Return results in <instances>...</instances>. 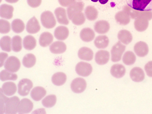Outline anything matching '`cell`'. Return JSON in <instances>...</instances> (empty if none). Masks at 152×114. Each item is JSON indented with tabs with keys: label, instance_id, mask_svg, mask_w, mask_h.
<instances>
[{
	"label": "cell",
	"instance_id": "20",
	"mask_svg": "<svg viewBox=\"0 0 152 114\" xmlns=\"http://www.w3.org/2000/svg\"><path fill=\"white\" fill-rule=\"evenodd\" d=\"M69 33L67 28L64 26H60L55 29L54 35L55 38L60 40H64L68 37Z\"/></svg>",
	"mask_w": 152,
	"mask_h": 114
},
{
	"label": "cell",
	"instance_id": "39",
	"mask_svg": "<svg viewBox=\"0 0 152 114\" xmlns=\"http://www.w3.org/2000/svg\"><path fill=\"white\" fill-rule=\"evenodd\" d=\"M22 39L18 35L14 36L12 40V50L16 52L20 51L22 49Z\"/></svg>",
	"mask_w": 152,
	"mask_h": 114
},
{
	"label": "cell",
	"instance_id": "42",
	"mask_svg": "<svg viewBox=\"0 0 152 114\" xmlns=\"http://www.w3.org/2000/svg\"><path fill=\"white\" fill-rule=\"evenodd\" d=\"M1 88L0 89V106H1V113H3L4 112V107L8 99L9 98L7 97L4 95L3 91H2Z\"/></svg>",
	"mask_w": 152,
	"mask_h": 114
},
{
	"label": "cell",
	"instance_id": "44",
	"mask_svg": "<svg viewBox=\"0 0 152 114\" xmlns=\"http://www.w3.org/2000/svg\"><path fill=\"white\" fill-rule=\"evenodd\" d=\"M60 4L64 7H68L72 5L75 2V0H58Z\"/></svg>",
	"mask_w": 152,
	"mask_h": 114
},
{
	"label": "cell",
	"instance_id": "22",
	"mask_svg": "<svg viewBox=\"0 0 152 114\" xmlns=\"http://www.w3.org/2000/svg\"><path fill=\"white\" fill-rule=\"evenodd\" d=\"M46 91L43 87L37 86L34 88L31 92V96L35 101H39L46 94Z\"/></svg>",
	"mask_w": 152,
	"mask_h": 114
},
{
	"label": "cell",
	"instance_id": "31",
	"mask_svg": "<svg viewBox=\"0 0 152 114\" xmlns=\"http://www.w3.org/2000/svg\"><path fill=\"white\" fill-rule=\"evenodd\" d=\"M36 40L33 36L29 35L24 38L23 44L24 48L28 50L34 49L36 46Z\"/></svg>",
	"mask_w": 152,
	"mask_h": 114
},
{
	"label": "cell",
	"instance_id": "6",
	"mask_svg": "<svg viewBox=\"0 0 152 114\" xmlns=\"http://www.w3.org/2000/svg\"><path fill=\"white\" fill-rule=\"evenodd\" d=\"M33 84L32 81L28 78L21 80L18 84V94L22 96H26L29 93Z\"/></svg>",
	"mask_w": 152,
	"mask_h": 114
},
{
	"label": "cell",
	"instance_id": "7",
	"mask_svg": "<svg viewBox=\"0 0 152 114\" xmlns=\"http://www.w3.org/2000/svg\"><path fill=\"white\" fill-rule=\"evenodd\" d=\"M92 67L89 63L83 62H80L76 65L75 71L79 75L83 77L89 76L92 71Z\"/></svg>",
	"mask_w": 152,
	"mask_h": 114
},
{
	"label": "cell",
	"instance_id": "40",
	"mask_svg": "<svg viewBox=\"0 0 152 114\" xmlns=\"http://www.w3.org/2000/svg\"><path fill=\"white\" fill-rule=\"evenodd\" d=\"M71 20L74 24L79 25L84 23L86 19L84 14L82 12H80L75 15Z\"/></svg>",
	"mask_w": 152,
	"mask_h": 114
},
{
	"label": "cell",
	"instance_id": "46",
	"mask_svg": "<svg viewBox=\"0 0 152 114\" xmlns=\"http://www.w3.org/2000/svg\"><path fill=\"white\" fill-rule=\"evenodd\" d=\"M0 56V67H1L3 65L4 61L8 57V54L6 53L1 52Z\"/></svg>",
	"mask_w": 152,
	"mask_h": 114
},
{
	"label": "cell",
	"instance_id": "17",
	"mask_svg": "<svg viewBox=\"0 0 152 114\" xmlns=\"http://www.w3.org/2000/svg\"><path fill=\"white\" fill-rule=\"evenodd\" d=\"M79 57L81 60L86 61H90L92 60L94 53L90 48L83 47L80 48L78 53Z\"/></svg>",
	"mask_w": 152,
	"mask_h": 114
},
{
	"label": "cell",
	"instance_id": "50",
	"mask_svg": "<svg viewBox=\"0 0 152 114\" xmlns=\"http://www.w3.org/2000/svg\"></svg>",
	"mask_w": 152,
	"mask_h": 114
},
{
	"label": "cell",
	"instance_id": "37",
	"mask_svg": "<svg viewBox=\"0 0 152 114\" xmlns=\"http://www.w3.org/2000/svg\"><path fill=\"white\" fill-rule=\"evenodd\" d=\"M56 102V97L55 95L50 94L45 97L42 101V103L45 107L49 108L53 106Z\"/></svg>",
	"mask_w": 152,
	"mask_h": 114
},
{
	"label": "cell",
	"instance_id": "29",
	"mask_svg": "<svg viewBox=\"0 0 152 114\" xmlns=\"http://www.w3.org/2000/svg\"><path fill=\"white\" fill-rule=\"evenodd\" d=\"M67 77L66 74L62 72H58L54 74L52 77V81L55 85L60 86L66 82Z\"/></svg>",
	"mask_w": 152,
	"mask_h": 114
},
{
	"label": "cell",
	"instance_id": "9",
	"mask_svg": "<svg viewBox=\"0 0 152 114\" xmlns=\"http://www.w3.org/2000/svg\"><path fill=\"white\" fill-rule=\"evenodd\" d=\"M33 107V104L30 99L23 98L20 101L18 111L20 114L28 113L30 112Z\"/></svg>",
	"mask_w": 152,
	"mask_h": 114
},
{
	"label": "cell",
	"instance_id": "30",
	"mask_svg": "<svg viewBox=\"0 0 152 114\" xmlns=\"http://www.w3.org/2000/svg\"><path fill=\"white\" fill-rule=\"evenodd\" d=\"M109 44V40L105 35H100L96 37L94 41L95 46L99 49H104Z\"/></svg>",
	"mask_w": 152,
	"mask_h": 114
},
{
	"label": "cell",
	"instance_id": "49",
	"mask_svg": "<svg viewBox=\"0 0 152 114\" xmlns=\"http://www.w3.org/2000/svg\"><path fill=\"white\" fill-rule=\"evenodd\" d=\"M92 1L94 2H96L98 0H91Z\"/></svg>",
	"mask_w": 152,
	"mask_h": 114
},
{
	"label": "cell",
	"instance_id": "16",
	"mask_svg": "<svg viewBox=\"0 0 152 114\" xmlns=\"http://www.w3.org/2000/svg\"><path fill=\"white\" fill-rule=\"evenodd\" d=\"M126 69L122 65L116 64L113 65L111 68L110 72L112 76L116 78L122 77L125 74Z\"/></svg>",
	"mask_w": 152,
	"mask_h": 114
},
{
	"label": "cell",
	"instance_id": "1",
	"mask_svg": "<svg viewBox=\"0 0 152 114\" xmlns=\"http://www.w3.org/2000/svg\"><path fill=\"white\" fill-rule=\"evenodd\" d=\"M129 7L140 11H151L152 10V0H126Z\"/></svg>",
	"mask_w": 152,
	"mask_h": 114
},
{
	"label": "cell",
	"instance_id": "21",
	"mask_svg": "<svg viewBox=\"0 0 152 114\" xmlns=\"http://www.w3.org/2000/svg\"><path fill=\"white\" fill-rule=\"evenodd\" d=\"M66 44L61 41L54 42L50 46L51 52L55 54L62 53L66 51Z\"/></svg>",
	"mask_w": 152,
	"mask_h": 114
},
{
	"label": "cell",
	"instance_id": "48",
	"mask_svg": "<svg viewBox=\"0 0 152 114\" xmlns=\"http://www.w3.org/2000/svg\"><path fill=\"white\" fill-rule=\"evenodd\" d=\"M108 0H99V2L102 4H104L106 3Z\"/></svg>",
	"mask_w": 152,
	"mask_h": 114
},
{
	"label": "cell",
	"instance_id": "23",
	"mask_svg": "<svg viewBox=\"0 0 152 114\" xmlns=\"http://www.w3.org/2000/svg\"><path fill=\"white\" fill-rule=\"evenodd\" d=\"M129 15L125 10L119 12L115 15L117 22L120 25H125L129 23L130 21Z\"/></svg>",
	"mask_w": 152,
	"mask_h": 114
},
{
	"label": "cell",
	"instance_id": "14",
	"mask_svg": "<svg viewBox=\"0 0 152 114\" xmlns=\"http://www.w3.org/2000/svg\"><path fill=\"white\" fill-rule=\"evenodd\" d=\"M40 29L39 22L35 16H34L28 21L26 26L28 32L34 34L39 32Z\"/></svg>",
	"mask_w": 152,
	"mask_h": 114
},
{
	"label": "cell",
	"instance_id": "4",
	"mask_svg": "<svg viewBox=\"0 0 152 114\" xmlns=\"http://www.w3.org/2000/svg\"><path fill=\"white\" fill-rule=\"evenodd\" d=\"M126 48V46L119 41L112 47L111 51V60L114 62L121 60L122 54Z\"/></svg>",
	"mask_w": 152,
	"mask_h": 114
},
{
	"label": "cell",
	"instance_id": "27",
	"mask_svg": "<svg viewBox=\"0 0 152 114\" xmlns=\"http://www.w3.org/2000/svg\"><path fill=\"white\" fill-rule=\"evenodd\" d=\"M53 39V37L51 33L48 32H44L40 36L39 43L42 46L45 47L50 45Z\"/></svg>",
	"mask_w": 152,
	"mask_h": 114
},
{
	"label": "cell",
	"instance_id": "45",
	"mask_svg": "<svg viewBox=\"0 0 152 114\" xmlns=\"http://www.w3.org/2000/svg\"><path fill=\"white\" fill-rule=\"evenodd\" d=\"M28 4L31 7H37L41 4L42 0H27Z\"/></svg>",
	"mask_w": 152,
	"mask_h": 114
},
{
	"label": "cell",
	"instance_id": "28",
	"mask_svg": "<svg viewBox=\"0 0 152 114\" xmlns=\"http://www.w3.org/2000/svg\"><path fill=\"white\" fill-rule=\"evenodd\" d=\"M118 37L120 42L126 45L130 43L132 39L131 33L126 30H120L118 33Z\"/></svg>",
	"mask_w": 152,
	"mask_h": 114
},
{
	"label": "cell",
	"instance_id": "8",
	"mask_svg": "<svg viewBox=\"0 0 152 114\" xmlns=\"http://www.w3.org/2000/svg\"><path fill=\"white\" fill-rule=\"evenodd\" d=\"M87 84L86 80L82 78H77L74 79L71 84V88L74 92L80 93L86 89Z\"/></svg>",
	"mask_w": 152,
	"mask_h": 114
},
{
	"label": "cell",
	"instance_id": "24",
	"mask_svg": "<svg viewBox=\"0 0 152 114\" xmlns=\"http://www.w3.org/2000/svg\"><path fill=\"white\" fill-rule=\"evenodd\" d=\"M95 36V34L94 31L90 28H84L80 32V38L85 42H89L92 41Z\"/></svg>",
	"mask_w": 152,
	"mask_h": 114
},
{
	"label": "cell",
	"instance_id": "10",
	"mask_svg": "<svg viewBox=\"0 0 152 114\" xmlns=\"http://www.w3.org/2000/svg\"><path fill=\"white\" fill-rule=\"evenodd\" d=\"M84 4L83 2H76L69 6L67 9L68 17L71 20L74 15L76 14L81 12L84 9Z\"/></svg>",
	"mask_w": 152,
	"mask_h": 114
},
{
	"label": "cell",
	"instance_id": "3",
	"mask_svg": "<svg viewBox=\"0 0 152 114\" xmlns=\"http://www.w3.org/2000/svg\"><path fill=\"white\" fill-rule=\"evenodd\" d=\"M20 99L17 96H14L9 98L4 107V111L6 114H16L18 111Z\"/></svg>",
	"mask_w": 152,
	"mask_h": 114
},
{
	"label": "cell",
	"instance_id": "15",
	"mask_svg": "<svg viewBox=\"0 0 152 114\" xmlns=\"http://www.w3.org/2000/svg\"><path fill=\"white\" fill-rule=\"evenodd\" d=\"M54 13L56 17L58 22L60 24L67 25L69 21L67 18L65 9L61 7L56 8Z\"/></svg>",
	"mask_w": 152,
	"mask_h": 114
},
{
	"label": "cell",
	"instance_id": "13",
	"mask_svg": "<svg viewBox=\"0 0 152 114\" xmlns=\"http://www.w3.org/2000/svg\"><path fill=\"white\" fill-rule=\"evenodd\" d=\"M110 56V54L108 51L105 50H100L96 53L95 60L99 65H104L109 61Z\"/></svg>",
	"mask_w": 152,
	"mask_h": 114
},
{
	"label": "cell",
	"instance_id": "33",
	"mask_svg": "<svg viewBox=\"0 0 152 114\" xmlns=\"http://www.w3.org/2000/svg\"><path fill=\"white\" fill-rule=\"evenodd\" d=\"M36 58L33 54L29 53L26 55L23 58V63L25 67L30 68L33 67L35 64Z\"/></svg>",
	"mask_w": 152,
	"mask_h": 114
},
{
	"label": "cell",
	"instance_id": "25",
	"mask_svg": "<svg viewBox=\"0 0 152 114\" xmlns=\"http://www.w3.org/2000/svg\"><path fill=\"white\" fill-rule=\"evenodd\" d=\"M17 86L15 83L9 81L4 83L2 86V91L6 95L11 96L14 94L17 91Z\"/></svg>",
	"mask_w": 152,
	"mask_h": 114
},
{
	"label": "cell",
	"instance_id": "11",
	"mask_svg": "<svg viewBox=\"0 0 152 114\" xmlns=\"http://www.w3.org/2000/svg\"><path fill=\"white\" fill-rule=\"evenodd\" d=\"M130 76L132 81L135 82L142 81L145 78V74L142 69L139 67L133 68L130 72Z\"/></svg>",
	"mask_w": 152,
	"mask_h": 114
},
{
	"label": "cell",
	"instance_id": "41",
	"mask_svg": "<svg viewBox=\"0 0 152 114\" xmlns=\"http://www.w3.org/2000/svg\"><path fill=\"white\" fill-rule=\"evenodd\" d=\"M10 23L7 20L1 19L0 20V32L1 33H7L10 30Z\"/></svg>",
	"mask_w": 152,
	"mask_h": 114
},
{
	"label": "cell",
	"instance_id": "47",
	"mask_svg": "<svg viewBox=\"0 0 152 114\" xmlns=\"http://www.w3.org/2000/svg\"><path fill=\"white\" fill-rule=\"evenodd\" d=\"M7 2L11 3H13L17 2L19 0H5Z\"/></svg>",
	"mask_w": 152,
	"mask_h": 114
},
{
	"label": "cell",
	"instance_id": "19",
	"mask_svg": "<svg viewBox=\"0 0 152 114\" xmlns=\"http://www.w3.org/2000/svg\"><path fill=\"white\" fill-rule=\"evenodd\" d=\"M14 8L12 6L6 4H2L0 8V15L3 18L9 19L13 17Z\"/></svg>",
	"mask_w": 152,
	"mask_h": 114
},
{
	"label": "cell",
	"instance_id": "43",
	"mask_svg": "<svg viewBox=\"0 0 152 114\" xmlns=\"http://www.w3.org/2000/svg\"><path fill=\"white\" fill-rule=\"evenodd\" d=\"M144 68L147 75L152 77V61H149L144 66Z\"/></svg>",
	"mask_w": 152,
	"mask_h": 114
},
{
	"label": "cell",
	"instance_id": "36",
	"mask_svg": "<svg viewBox=\"0 0 152 114\" xmlns=\"http://www.w3.org/2000/svg\"><path fill=\"white\" fill-rule=\"evenodd\" d=\"M136 56L132 52L127 51L124 54L122 60L123 62L127 65H131L134 63L136 61Z\"/></svg>",
	"mask_w": 152,
	"mask_h": 114
},
{
	"label": "cell",
	"instance_id": "34",
	"mask_svg": "<svg viewBox=\"0 0 152 114\" xmlns=\"http://www.w3.org/2000/svg\"><path fill=\"white\" fill-rule=\"evenodd\" d=\"M12 28L15 32L19 33L24 30L25 25L23 21L19 19L14 20L12 23Z\"/></svg>",
	"mask_w": 152,
	"mask_h": 114
},
{
	"label": "cell",
	"instance_id": "12",
	"mask_svg": "<svg viewBox=\"0 0 152 114\" xmlns=\"http://www.w3.org/2000/svg\"><path fill=\"white\" fill-rule=\"evenodd\" d=\"M134 51L138 56L144 57L148 54L149 51L148 47L146 43L140 41L135 44Z\"/></svg>",
	"mask_w": 152,
	"mask_h": 114
},
{
	"label": "cell",
	"instance_id": "5",
	"mask_svg": "<svg viewBox=\"0 0 152 114\" xmlns=\"http://www.w3.org/2000/svg\"><path fill=\"white\" fill-rule=\"evenodd\" d=\"M4 67L6 70L9 71L12 73L16 72L20 68V61L16 57L10 56L5 62Z\"/></svg>",
	"mask_w": 152,
	"mask_h": 114
},
{
	"label": "cell",
	"instance_id": "32",
	"mask_svg": "<svg viewBox=\"0 0 152 114\" xmlns=\"http://www.w3.org/2000/svg\"><path fill=\"white\" fill-rule=\"evenodd\" d=\"M85 14L86 18L89 20H95L98 16V12L96 9L91 6L87 7L85 10Z\"/></svg>",
	"mask_w": 152,
	"mask_h": 114
},
{
	"label": "cell",
	"instance_id": "38",
	"mask_svg": "<svg viewBox=\"0 0 152 114\" xmlns=\"http://www.w3.org/2000/svg\"><path fill=\"white\" fill-rule=\"evenodd\" d=\"M7 70H3L0 73V78L2 81L8 80H15L18 78L17 75Z\"/></svg>",
	"mask_w": 152,
	"mask_h": 114
},
{
	"label": "cell",
	"instance_id": "35",
	"mask_svg": "<svg viewBox=\"0 0 152 114\" xmlns=\"http://www.w3.org/2000/svg\"><path fill=\"white\" fill-rule=\"evenodd\" d=\"M11 38L9 36L2 37L0 41V45L1 49L4 51L10 52L11 50Z\"/></svg>",
	"mask_w": 152,
	"mask_h": 114
},
{
	"label": "cell",
	"instance_id": "26",
	"mask_svg": "<svg viewBox=\"0 0 152 114\" xmlns=\"http://www.w3.org/2000/svg\"><path fill=\"white\" fill-rule=\"evenodd\" d=\"M148 20L142 17L137 18L134 22L135 28L139 31L142 32L148 28Z\"/></svg>",
	"mask_w": 152,
	"mask_h": 114
},
{
	"label": "cell",
	"instance_id": "18",
	"mask_svg": "<svg viewBox=\"0 0 152 114\" xmlns=\"http://www.w3.org/2000/svg\"><path fill=\"white\" fill-rule=\"evenodd\" d=\"M110 28V25L108 22L105 20L97 21L94 26L95 31L99 34H104L107 32Z\"/></svg>",
	"mask_w": 152,
	"mask_h": 114
},
{
	"label": "cell",
	"instance_id": "2",
	"mask_svg": "<svg viewBox=\"0 0 152 114\" xmlns=\"http://www.w3.org/2000/svg\"><path fill=\"white\" fill-rule=\"evenodd\" d=\"M41 20L43 26L48 29L53 28L56 24V21L53 14L49 11H45L42 13Z\"/></svg>",
	"mask_w": 152,
	"mask_h": 114
}]
</instances>
